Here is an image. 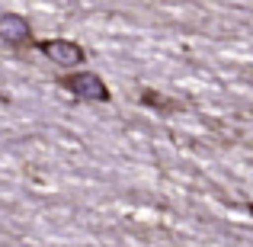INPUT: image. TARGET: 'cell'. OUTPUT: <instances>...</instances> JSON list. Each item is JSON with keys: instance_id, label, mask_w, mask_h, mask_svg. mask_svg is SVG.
<instances>
[{"instance_id": "obj_1", "label": "cell", "mask_w": 253, "mask_h": 247, "mask_svg": "<svg viewBox=\"0 0 253 247\" xmlns=\"http://www.w3.org/2000/svg\"><path fill=\"white\" fill-rule=\"evenodd\" d=\"M61 87H68L77 99H86V103H106L109 99V87L103 84V77L93 74V71H77V74L64 77Z\"/></svg>"}, {"instance_id": "obj_2", "label": "cell", "mask_w": 253, "mask_h": 247, "mask_svg": "<svg viewBox=\"0 0 253 247\" xmlns=\"http://www.w3.org/2000/svg\"><path fill=\"white\" fill-rule=\"evenodd\" d=\"M39 51L48 55L51 61L61 64V68H77V64L84 61V49L77 42H71V39H42V42H39Z\"/></svg>"}, {"instance_id": "obj_3", "label": "cell", "mask_w": 253, "mask_h": 247, "mask_svg": "<svg viewBox=\"0 0 253 247\" xmlns=\"http://www.w3.org/2000/svg\"><path fill=\"white\" fill-rule=\"evenodd\" d=\"M0 39L10 45H26L32 39V26L26 16H19V13H3L0 16Z\"/></svg>"}]
</instances>
